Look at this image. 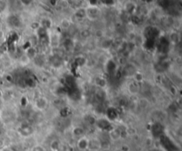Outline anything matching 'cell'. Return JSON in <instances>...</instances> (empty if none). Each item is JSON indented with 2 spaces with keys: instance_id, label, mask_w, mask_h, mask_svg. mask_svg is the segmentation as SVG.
<instances>
[{
  "instance_id": "cell-1",
  "label": "cell",
  "mask_w": 182,
  "mask_h": 151,
  "mask_svg": "<svg viewBox=\"0 0 182 151\" xmlns=\"http://www.w3.org/2000/svg\"><path fill=\"white\" fill-rule=\"evenodd\" d=\"M89 151H98L101 149V142L98 139H92L88 141V148Z\"/></svg>"
},
{
  "instance_id": "cell-2",
  "label": "cell",
  "mask_w": 182,
  "mask_h": 151,
  "mask_svg": "<svg viewBox=\"0 0 182 151\" xmlns=\"http://www.w3.org/2000/svg\"><path fill=\"white\" fill-rule=\"evenodd\" d=\"M86 14L91 20H94V19H97V17L99 16L100 10L95 6H92L86 10Z\"/></svg>"
},
{
  "instance_id": "cell-3",
  "label": "cell",
  "mask_w": 182,
  "mask_h": 151,
  "mask_svg": "<svg viewBox=\"0 0 182 151\" xmlns=\"http://www.w3.org/2000/svg\"><path fill=\"white\" fill-rule=\"evenodd\" d=\"M109 137L113 141H116L121 137V132L118 129H113L109 132Z\"/></svg>"
},
{
  "instance_id": "cell-4",
  "label": "cell",
  "mask_w": 182,
  "mask_h": 151,
  "mask_svg": "<svg viewBox=\"0 0 182 151\" xmlns=\"http://www.w3.org/2000/svg\"><path fill=\"white\" fill-rule=\"evenodd\" d=\"M88 141L89 140H87V139H85V138H82V139H80L79 140V141H78V148L79 149H81V150H86L87 148H88Z\"/></svg>"
},
{
  "instance_id": "cell-5",
  "label": "cell",
  "mask_w": 182,
  "mask_h": 151,
  "mask_svg": "<svg viewBox=\"0 0 182 151\" xmlns=\"http://www.w3.org/2000/svg\"><path fill=\"white\" fill-rule=\"evenodd\" d=\"M37 106L39 109H41V110L45 109V108L46 107V101L45 100L44 98L38 99L37 102Z\"/></svg>"
},
{
  "instance_id": "cell-6",
  "label": "cell",
  "mask_w": 182,
  "mask_h": 151,
  "mask_svg": "<svg viewBox=\"0 0 182 151\" xmlns=\"http://www.w3.org/2000/svg\"><path fill=\"white\" fill-rule=\"evenodd\" d=\"M73 133H74V134H75L76 136H78V137L82 136V135L84 134V129L81 128V127H76V128L74 129Z\"/></svg>"
},
{
  "instance_id": "cell-7",
  "label": "cell",
  "mask_w": 182,
  "mask_h": 151,
  "mask_svg": "<svg viewBox=\"0 0 182 151\" xmlns=\"http://www.w3.org/2000/svg\"><path fill=\"white\" fill-rule=\"evenodd\" d=\"M51 148H52L53 151H60V144L58 141H53L52 143Z\"/></svg>"
},
{
  "instance_id": "cell-8",
  "label": "cell",
  "mask_w": 182,
  "mask_h": 151,
  "mask_svg": "<svg viewBox=\"0 0 182 151\" xmlns=\"http://www.w3.org/2000/svg\"><path fill=\"white\" fill-rule=\"evenodd\" d=\"M26 55L27 57H35V55H36V50H34L33 48H30V49L28 50Z\"/></svg>"
},
{
  "instance_id": "cell-9",
  "label": "cell",
  "mask_w": 182,
  "mask_h": 151,
  "mask_svg": "<svg viewBox=\"0 0 182 151\" xmlns=\"http://www.w3.org/2000/svg\"><path fill=\"white\" fill-rule=\"evenodd\" d=\"M130 91L131 92V93H133V94H135V93H137V92L139 91V89H138V87H137V85H136V84H134V83L131 84V85H130Z\"/></svg>"
},
{
  "instance_id": "cell-10",
  "label": "cell",
  "mask_w": 182,
  "mask_h": 151,
  "mask_svg": "<svg viewBox=\"0 0 182 151\" xmlns=\"http://www.w3.org/2000/svg\"><path fill=\"white\" fill-rule=\"evenodd\" d=\"M31 151H46V150H45L44 148H42V147H40V146H37V147L33 148Z\"/></svg>"
},
{
  "instance_id": "cell-11",
  "label": "cell",
  "mask_w": 182,
  "mask_h": 151,
  "mask_svg": "<svg viewBox=\"0 0 182 151\" xmlns=\"http://www.w3.org/2000/svg\"><path fill=\"white\" fill-rule=\"evenodd\" d=\"M5 8V3L3 1H0V12H2Z\"/></svg>"
},
{
  "instance_id": "cell-12",
  "label": "cell",
  "mask_w": 182,
  "mask_h": 151,
  "mask_svg": "<svg viewBox=\"0 0 182 151\" xmlns=\"http://www.w3.org/2000/svg\"><path fill=\"white\" fill-rule=\"evenodd\" d=\"M101 151H110L108 149H103V150H101Z\"/></svg>"
},
{
  "instance_id": "cell-13",
  "label": "cell",
  "mask_w": 182,
  "mask_h": 151,
  "mask_svg": "<svg viewBox=\"0 0 182 151\" xmlns=\"http://www.w3.org/2000/svg\"><path fill=\"white\" fill-rule=\"evenodd\" d=\"M0 55H1V50H0Z\"/></svg>"
}]
</instances>
